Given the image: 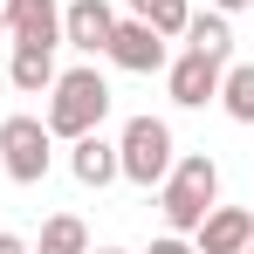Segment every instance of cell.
Listing matches in <instances>:
<instances>
[{
	"label": "cell",
	"mask_w": 254,
	"mask_h": 254,
	"mask_svg": "<svg viewBox=\"0 0 254 254\" xmlns=\"http://www.w3.org/2000/svg\"><path fill=\"white\" fill-rule=\"evenodd\" d=\"M0 254H35V248H28L21 234H0Z\"/></svg>",
	"instance_id": "ac0fdd59"
},
{
	"label": "cell",
	"mask_w": 254,
	"mask_h": 254,
	"mask_svg": "<svg viewBox=\"0 0 254 254\" xmlns=\"http://www.w3.org/2000/svg\"><path fill=\"white\" fill-rule=\"evenodd\" d=\"M206 7H220V14H227V21H234V14H248L254 0H206Z\"/></svg>",
	"instance_id": "e0dca14e"
},
{
	"label": "cell",
	"mask_w": 254,
	"mask_h": 254,
	"mask_svg": "<svg viewBox=\"0 0 254 254\" xmlns=\"http://www.w3.org/2000/svg\"><path fill=\"white\" fill-rule=\"evenodd\" d=\"M213 206H220V165H213V151H179L172 172L158 179V213H165V227L172 234H192Z\"/></svg>",
	"instance_id": "7a4b0ae2"
},
{
	"label": "cell",
	"mask_w": 254,
	"mask_h": 254,
	"mask_svg": "<svg viewBox=\"0 0 254 254\" xmlns=\"http://www.w3.org/2000/svg\"><path fill=\"white\" fill-rule=\"evenodd\" d=\"M89 254H124V248H89Z\"/></svg>",
	"instance_id": "44dd1931"
},
{
	"label": "cell",
	"mask_w": 254,
	"mask_h": 254,
	"mask_svg": "<svg viewBox=\"0 0 254 254\" xmlns=\"http://www.w3.org/2000/svg\"><path fill=\"white\" fill-rule=\"evenodd\" d=\"M248 241H254V213L248 206H213L192 227V248L199 254H248Z\"/></svg>",
	"instance_id": "ba28073f"
},
{
	"label": "cell",
	"mask_w": 254,
	"mask_h": 254,
	"mask_svg": "<svg viewBox=\"0 0 254 254\" xmlns=\"http://www.w3.org/2000/svg\"><path fill=\"white\" fill-rule=\"evenodd\" d=\"M179 42L192 48V55H213V62H227V55H234V21H227L220 7H192Z\"/></svg>",
	"instance_id": "8fae6325"
},
{
	"label": "cell",
	"mask_w": 254,
	"mask_h": 254,
	"mask_svg": "<svg viewBox=\"0 0 254 254\" xmlns=\"http://www.w3.org/2000/svg\"><path fill=\"white\" fill-rule=\"evenodd\" d=\"M124 7H130V14H137V21H144V14H151V0H124Z\"/></svg>",
	"instance_id": "d6986e66"
},
{
	"label": "cell",
	"mask_w": 254,
	"mask_h": 254,
	"mask_svg": "<svg viewBox=\"0 0 254 254\" xmlns=\"http://www.w3.org/2000/svg\"><path fill=\"white\" fill-rule=\"evenodd\" d=\"M35 254H89V227L76 220V213H48V220H42V241H35Z\"/></svg>",
	"instance_id": "5bb4252c"
},
{
	"label": "cell",
	"mask_w": 254,
	"mask_h": 254,
	"mask_svg": "<svg viewBox=\"0 0 254 254\" xmlns=\"http://www.w3.org/2000/svg\"><path fill=\"white\" fill-rule=\"evenodd\" d=\"M103 117H110V83H103V69L96 62H83V69H62L55 83H48V110L42 124L48 137H83V130H103Z\"/></svg>",
	"instance_id": "6da1fadb"
},
{
	"label": "cell",
	"mask_w": 254,
	"mask_h": 254,
	"mask_svg": "<svg viewBox=\"0 0 254 254\" xmlns=\"http://www.w3.org/2000/svg\"><path fill=\"white\" fill-rule=\"evenodd\" d=\"M248 14H254V7H248Z\"/></svg>",
	"instance_id": "603a6c76"
},
{
	"label": "cell",
	"mask_w": 254,
	"mask_h": 254,
	"mask_svg": "<svg viewBox=\"0 0 254 254\" xmlns=\"http://www.w3.org/2000/svg\"><path fill=\"white\" fill-rule=\"evenodd\" d=\"M0 165L14 186H42L48 165H55V137H48L42 117H7L0 124Z\"/></svg>",
	"instance_id": "277c9868"
},
{
	"label": "cell",
	"mask_w": 254,
	"mask_h": 254,
	"mask_svg": "<svg viewBox=\"0 0 254 254\" xmlns=\"http://www.w3.org/2000/svg\"><path fill=\"white\" fill-rule=\"evenodd\" d=\"M7 35H14V48H55L62 42V0H14Z\"/></svg>",
	"instance_id": "9c48e42d"
},
{
	"label": "cell",
	"mask_w": 254,
	"mask_h": 254,
	"mask_svg": "<svg viewBox=\"0 0 254 254\" xmlns=\"http://www.w3.org/2000/svg\"><path fill=\"white\" fill-rule=\"evenodd\" d=\"M186 14H192V0H151V14H144V21H151L165 42H179V35H186Z\"/></svg>",
	"instance_id": "9a60e30c"
},
{
	"label": "cell",
	"mask_w": 254,
	"mask_h": 254,
	"mask_svg": "<svg viewBox=\"0 0 254 254\" xmlns=\"http://www.w3.org/2000/svg\"><path fill=\"white\" fill-rule=\"evenodd\" d=\"M172 158H179V144H172L165 117H151V110L124 117V130H117V179H130V186L151 192V186L172 172Z\"/></svg>",
	"instance_id": "3957f363"
},
{
	"label": "cell",
	"mask_w": 254,
	"mask_h": 254,
	"mask_svg": "<svg viewBox=\"0 0 254 254\" xmlns=\"http://www.w3.org/2000/svg\"><path fill=\"white\" fill-rule=\"evenodd\" d=\"M220 110L234 124H254V62H227L220 69Z\"/></svg>",
	"instance_id": "4fadbf2b"
},
{
	"label": "cell",
	"mask_w": 254,
	"mask_h": 254,
	"mask_svg": "<svg viewBox=\"0 0 254 254\" xmlns=\"http://www.w3.org/2000/svg\"><path fill=\"white\" fill-rule=\"evenodd\" d=\"M69 172H76V186L103 192V186L117 179V137H103V130H83V137H69Z\"/></svg>",
	"instance_id": "30bf717a"
},
{
	"label": "cell",
	"mask_w": 254,
	"mask_h": 254,
	"mask_svg": "<svg viewBox=\"0 0 254 254\" xmlns=\"http://www.w3.org/2000/svg\"><path fill=\"white\" fill-rule=\"evenodd\" d=\"M103 55H110L117 69H130V76H158V69H165V62H172V48H165V35H158L151 21H137V14L110 28V48H103Z\"/></svg>",
	"instance_id": "5b68a950"
},
{
	"label": "cell",
	"mask_w": 254,
	"mask_h": 254,
	"mask_svg": "<svg viewBox=\"0 0 254 254\" xmlns=\"http://www.w3.org/2000/svg\"><path fill=\"white\" fill-rule=\"evenodd\" d=\"M248 254H254V241H248Z\"/></svg>",
	"instance_id": "7402d4cb"
},
{
	"label": "cell",
	"mask_w": 254,
	"mask_h": 254,
	"mask_svg": "<svg viewBox=\"0 0 254 254\" xmlns=\"http://www.w3.org/2000/svg\"><path fill=\"white\" fill-rule=\"evenodd\" d=\"M220 69L227 62H213V55H172L165 62V89H172V103L179 110H206V103H220Z\"/></svg>",
	"instance_id": "8992f818"
},
{
	"label": "cell",
	"mask_w": 254,
	"mask_h": 254,
	"mask_svg": "<svg viewBox=\"0 0 254 254\" xmlns=\"http://www.w3.org/2000/svg\"><path fill=\"white\" fill-rule=\"evenodd\" d=\"M110 28H117V7L110 0H62V42L69 48L103 55L110 48Z\"/></svg>",
	"instance_id": "52a82bcc"
},
{
	"label": "cell",
	"mask_w": 254,
	"mask_h": 254,
	"mask_svg": "<svg viewBox=\"0 0 254 254\" xmlns=\"http://www.w3.org/2000/svg\"><path fill=\"white\" fill-rule=\"evenodd\" d=\"M7 14H14V0H0V28H7Z\"/></svg>",
	"instance_id": "ffe728a7"
},
{
	"label": "cell",
	"mask_w": 254,
	"mask_h": 254,
	"mask_svg": "<svg viewBox=\"0 0 254 254\" xmlns=\"http://www.w3.org/2000/svg\"><path fill=\"white\" fill-rule=\"evenodd\" d=\"M144 254H199V248H192L186 234H158V241H151V248H144Z\"/></svg>",
	"instance_id": "2e32d148"
},
{
	"label": "cell",
	"mask_w": 254,
	"mask_h": 254,
	"mask_svg": "<svg viewBox=\"0 0 254 254\" xmlns=\"http://www.w3.org/2000/svg\"><path fill=\"white\" fill-rule=\"evenodd\" d=\"M55 76H62V69H55V48H14V55H7V83L21 89V96H48Z\"/></svg>",
	"instance_id": "7c38bea8"
}]
</instances>
